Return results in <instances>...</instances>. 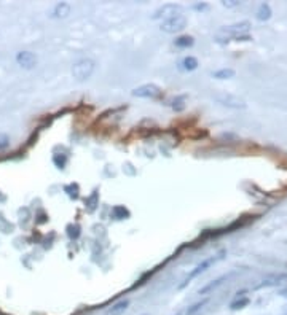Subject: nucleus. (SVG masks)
<instances>
[{"instance_id": "obj_1", "label": "nucleus", "mask_w": 287, "mask_h": 315, "mask_svg": "<svg viewBox=\"0 0 287 315\" xmlns=\"http://www.w3.org/2000/svg\"><path fill=\"white\" fill-rule=\"evenodd\" d=\"M223 255H225V252L222 250L220 253H217V255L215 256H211V258H206V260H203L201 262H199V264H196L195 266V269L193 270H191V272L185 277V280H184V284H182L179 288H184L185 285H188L190 282H191V280H193V278H196L199 274H203L204 272V270L207 269V268H211L212 264H215V262L217 261H220L222 258H223Z\"/></svg>"}, {"instance_id": "obj_2", "label": "nucleus", "mask_w": 287, "mask_h": 315, "mask_svg": "<svg viewBox=\"0 0 287 315\" xmlns=\"http://www.w3.org/2000/svg\"><path fill=\"white\" fill-rule=\"evenodd\" d=\"M94 72V62L91 59H80L78 62H75L72 68V75L77 82H85L93 75Z\"/></svg>"}, {"instance_id": "obj_3", "label": "nucleus", "mask_w": 287, "mask_h": 315, "mask_svg": "<svg viewBox=\"0 0 287 315\" xmlns=\"http://www.w3.org/2000/svg\"><path fill=\"white\" fill-rule=\"evenodd\" d=\"M250 29V22L249 21H242V22H236V24H231V26H225V28L220 30V34H225L227 37L231 38H249L247 37V32Z\"/></svg>"}, {"instance_id": "obj_4", "label": "nucleus", "mask_w": 287, "mask_h": 315, "mask_svg": "<svg viewBox=\"0 0 287 315\" xmlns=\"http://www.w3.org/2000/svg\"><path fill=\"white\" fill-rule=\"evenodd\" d=\"M187 28V18L184 14H177L171 18V20H166L161 22V30L166 34H176L180 32Z\"/></svg>"}, {"instance_id": "obj_5", "label": "nucleus", "mask_w": 287, "mask_h": 315, "mask_svg": "<svg viewBox=\"0 0 287 315\" xmlns=\"http://www.w3.org/2000/svg\"><path fill=\"white\" fill-rule=\"evenodd\" d=\"M215 100L219 102L223 107H228V108H246L247 104L246 100H242L241 98L234 94H228V92H222V94H217L215 96Z\"/></svg>"}, {"instance_id": "obj_6", "label": "nucleus", "mask_w": 287, "mask_h": 315, "mask_svg": "<svg viewBox=\"0 0 287 315\" xmlns=\"http://www.w3.org/2000/svg\"><path fill=\"white\" fill-rule=\"evenodd\" d=\"M133 96L141 98V99H158L163 96V91L156 84L149 83V84H142V86L136 88L133 91Z\"/></svg>"}, {"instance_id": "obj_7", "label": "nucleus", "mask_w": 287, "mask_h": 315, "mask_svg": "<svg viewBox=\"0 0 287 315\" xmlns=\"http://www.w3.org/2000/svg\"><path fill=\"white\" fill-rule=\"evenodd\" d=\"M180 12H182V6L180 5L166 4V5L160 6L158 10L155 12L153 20H163V21H166V20H171V18H174V16L180 14Z\"/></svg>"}, {"instance_id": "obj_8", "label": "nucleus", "mask_w": 287, "mask_h": 315, "mask_svg": "<svg viewBox=\"0 0 287 315\" xmlns=\"http://www.w3.org/2000/svg\"><path fill=\"white\" fill-rule=\"evenodd\" d=\"M16 62L24 68H34L37 64V58L31 51H20L16 54Z\"/></svg>"}, {"instance_id": "obj_9", "label": "nucleus", "mask_w": 287, "mask_h": 315, "mask_svg": "<svg viewBox=\"0 0 287 315\" xmlns=\"http://www.w3.org/2000/svg\"><path fill=\"white\" fill-rule=\"evenodd\" d=\"M285 278H287V274L269 276V277L263 278L258 285H255V290H260V288H265V286H276V285H281V284H282V280H285Z\"/></svg>"}, {"instance_id": "obj_10", "label": "nucleus", "mask_w": 287, "mask_h": 315, "mask_svg": "<svg viewBox=\"0 0 287 315\" xmlns=\"http://www.w3.org/2000/svg\"><path fill=\"white\" fill-rule=\"evenodd\" d=\"M244 293H246V292L238 293V296L234 298V300L231 301V304H230V309H231V310L242 309V308H246V306L249 304V298H247V296H244Z\"/></svg>"}, {"instance_id": "obj_11", "label": "nucleus", "mask_w": 287, "mask_h": 315, "mask_svg": "<svg viewBox=\"0 0 287 315\" xmlns=\"http://www.w3.org/2000/svg\"><path fill=\"white\" fill-rule=\"evenodd\" d=\"M128 306H129V301L128 300H121L118 302H115L112 308L106 312V315H121V314H125L126 309H128Z\"/></svg>"}, {"instance_id": "obj_12", "label": "nucleus", "mask_w": 287, "mask_h": 315, "mask_svg": "<svg viewBox=\"0 0 287 315\" xmlns=\"http://www.w3.org/2000/svg\"><path fill=\"white\" fill-rule=\"evenodd\" d=\"M69 13H71V5L64 4V2L55 5V8L51 10V16L53 18H66Z\"/></svg>"}, {"instance_id": "obj_13", "label": "nucleus", "mask_w": 287, "mask_h": 315, "mask_svg": "<svg viewBox=\"0 0 287 315\" xmlns=\"http://www.w3.org/2000/svg\"><path fill=\"white\" fill-rule=\"evenodd\" d=\"M273 12H271V6L268 4H260L258 10H257V20L258 21H268L269 18H271Z\"/></svg>"}, {"instance_id": "obj_14", "label": "nucleus", "mask_w": 287, "mask_h": 315, "mask_svg": "<svg viewBox=\"0 0 287 315\" xmlns=\"http://www.w3.org/2000/svg\"><path fill=\"white\" fill-rule=\"evenodd\" d=\"M180 68L182 70H185V72H191V70H195L198 67V59L193 58V56H187L180 60Z\"/></svg>"}, {"instance_id": "obj_15", "label": "nucleus", "mask_w": 287, "mask_h": 315, "mask_svg": "<svg viewBox=\"0 0 287 315\" xmlns=\"http://www.w3.org/2000/svg\"><path fill=\"white\" fill-rule=\"evenodd\" d=\"M193 37H190V35H182V37L176 38V42H174V45H176L177 48H190L193 46Z\"/></svg>"}, {"instance_id": "obj_16", "label": "nucleus", "mask_w": 287, "mask_h": 315, "mask_svg": "<svg viewBox=\"0 0 287 315\" xmlns=\"http://www.w3.org/2000/svg\"><path fill=\"white\" fill-rule=\"evenodd\" d=\"M214 78H219V80H228V78L234 76V70L233 68H220L217 72H212Z\"/></svg>"}, {"instance_id": "obj_17", "label": "nucleus", "mask_w": 287, "mask_h": 315, "mask_svg": "<svg viewBox=\"0 0 287 315\" xmlns=\"http://www.w3.org/2000/svg\"><path fill=\"white\" fill-rule=\"evenodd\" d=\"M225 278H227V276H222V277H219V278H215L214 280V282H211V284H207L206 286H203L201 288V290H199V294H204V293H209L211 290H214V288H217V286H219L222 282H223V280Z\"/></svg>"}, {"instance_id": "obj_18", "label": "nucleus", "mask_w": 287, "mask_h": 315, "mask_svg": "<svg viewBox=\"0 0 287 315\" xmlns=\"http://www.w3.org/2000/svg\"><path fill=\"white\" fill-rule=\"evenodd\" d=\"M171 107L176 110V112H182V110H184L185 108V96H179V98L172 99Z\"/></svg>"}, {"instance_id": "obj_19", "label": "nucleus", "mask_w": 287, "mask_h": 315, "mask_svg": "<svg viewBox=\"0 0 287 315\" xmlns=\"http://www.w3.org/2000/svg\"><path fill=\"white\" fill-rule=\"evenodd\" d=\"M0 231L2 232H12L13 231V224L8 223L2 215H0Z\"/></svg>"}, {"instance_id": "obj_20", "label": "nucleus", "mask_w": 287, "mask_h": 315, "mask_svg": "<svg viewBox=\"0 0 287 315\" xmlns=\"http://www.w3.org/2000/svg\"><path fill=\"white\" fill-rule=\"evenodd\" d=\"M8 145H10V137L7 134H0V152H4L5 148H8Z\"/></svg>"}, {"instance_id": "obj_21", "label": "nucleus", "mask_w": 287, "mask_h": 315, "mask_svg": "<svg viewBox=\"0 0 287 315\" xmlns=\"http://www.w3.org/2000/svg\"><path fill=\"white\" fill-rule=\"evenodd\" d=\"M114 214L117 215V218H125V216H128V210L125 208V207H115L114 208Z\"/></svg>"}, {"instance_id": "obj_22", "label": "nucleus", "mask_w": 287, "mask_h": 315, "mask_svg": "<svg viewBox=\"0 0 287 315\" xmlns=\"http://www.w3.org/2000/svg\"><path fill=\"white\" fill-rule=\"evenodd\" d=\"M206 302H207V300H203L201 302H196L195 306H191V309H188V315H193L195 312H198V310L201 309V308H203V306H204Z\"/></svg>"}, {"instance_id": "obj_23", "label": "nucleus", "mask_w": 287, "mask_h": 315, "mask_svg": "<svg viewBox=\"0 0 287 315\" xmlns=\"http://www.w3.org/2000/svg\"><path fill=\"white\" fill-rule=\"evenodd\" d=\"M241 2H236V0H230V2H222L223 6H227V8H233V6H238Z\"/></svg>"}, {"instance_id": "obj_24", "label": "nucleus", "mask_w": 287, "mask_h": 315, "mask_svg": "<svg viewBox=\"0 0 287 315\" xmlns=\"http://www.w3.org/2000/svg\"><path fill=\"white\" fill-rule=\"evenodd\" d=\"M195 10H207V5L206 4H201V5H195Z\"/></svg>"}, {"instance_id": "obj_25", "label": "nucleus", "mask_w": 287, "mask_h": 315, "mask_svg": "<svg viewBox=\"0 0 287 315\" xmlns=\"http://www.w3.org/2000/svg\"><path fill=\"white\" fill-rule=\"evenodd\" d=\"M279 294L284 296V298H287V288H282V290L279 292Z\"/></svg>"}, {"instance_id": "obj_26", "label": "nucleus", "mask_w": 287, "mask_h": 315, "mask_svg": "<svg viewBox=\"0 0 287 315\" xmlns=\"http://www.w3.org/2000/svg\"><path fill=\"white\" fill-rule=\"evenodd\" d=\"M281 315H287V306L282 309V312H281Z\"/></svg>"}, {"instance_id": "obj_27", "label": "nucleus", "mask_w": 287, "mask_h": 315, "mask_svg": "<svg viewBox=\"0 0 287 315\" xmlns=\"http://www.w3.org/2000/svg\"><path fill=\"white\" fill-rule=\"evenodd\" d=\"M142 315H149V314H142Z\"/></svg>"}]
</instances>
